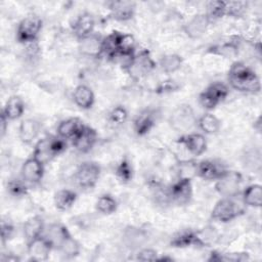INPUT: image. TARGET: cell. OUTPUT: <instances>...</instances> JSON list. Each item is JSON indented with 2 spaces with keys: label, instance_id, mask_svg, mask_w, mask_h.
Segmentation results:
<instances>
[{
  "label": "cell",
  "instance_id": "6da1fadb",
  "mask_svg": "<svg viewBox=\"0 0 262 262\" xmlns=\"http://www.w3.org/2000/svg\"><path fill=\"white\" fill-rule=\"evenodd\" d=\"M228 83L231 88L242 93L255 94L261 90V83L258 75L242 61H234L227 74Z\"/></svg>",
  "mask_w": 262,
  "mask_h": 262
},
{
  "label": "cell",
  "instance_id": "7a4b0ae2",
  "mask_svg": "<svg viewBox=\"0 0 262 262\" xmlns=\"http://www.w3.org/2000/svg\"><path fill=\"white\" fill-rule=\"evenodd\" d=\"M170 126L177 132L191 130L198 123L194 112L189 104L182 103L174 108L169 117Z\"/></svg>",
  "mask_w": 262,
  "mask_h": 262
},
{
  "label": "cell",
  "instance_id": "3957f363",
  "mask_svg": "<svg viewBox=\"0 0 262 262\" xmlns=\"http://www.w3.org/2000/svg\"><path fill=\"white\" fill-rule=\"evenodd\" d=\"M244 213V209L233 198H221L211 212V218L221 223H227Z\"/></svg>",
  "mask_w": 262,
  "mask_h": 262
},
{
  "label": "cell",
  "instance_id": "277c9868",
  "mask_svg": "<svg viewBox=\"0 0 262 262\" xmlns=\"http://www.w3.org/2000/svg\"><path fill=\"white\" fill-rule=\"evenodd\" d=\"M43 21L37 15H28L17 25L16 40L21 44H29L38 40L39 33L42 29Z\"/></svg>",
  "mask_w": 262,
  "mask_h": 262
},
{
  "label": "cell",
  "instance_id": "5b68a950",
  "mask_svg": "<svg viewBox=\"0 0 262 262\" xmlns=\"http://www.w3.org/2000/svg\"><path fill=\"white\" fill-rule=\"evenodd\" d=\"M100 173L101 168L97 163L86 161L79 165L75 174V180L81 188L91 189L98 182Z\"/></svg>",
  "mask_w": 262,
  "mask_h": 262
},
{
  "label": "cell",
  "instance_id": "8992f818",
  "mask_svg": "<svg viewBox=\"0 0 262 262\" xmlns=\"http://www.w3.org/2000/svg\"><path fill=\"white\" fill-rule=\"evenodd\" d=\"M168 201L177 205H187L192 198V182L190 178H178L167 190Z\"/></svg>",
  "mask_w": 262,
  "mask_h": 262
},
{
  "label": "cell",
  "instance_id": "52a82bcc",
  "mask_svg": "<svg viewBox=\"0 0 262 262\" xmlns=\"http://www.w3.org/2000/svg\"><path fill=\"white\" fill-rule=\"evenodd\" d=\"M243 176L239 172L227 170L216 180L215 189L222 198H235L239 193Z\"/></svg>",
  "mask_w": 262,
  "mask_h": 262
},
{
  "label": "cell",
  "instance_id": "ba28073f",
  "mask_svg": "<svg viewBox=\"0 0 262 262\" xmlns=\"http://www.w3.org/2000/svg\"><path fill=\"white\" fill-rule=\"evenodd\" d=\"M156 66L157 63L152 59L149 51L147 49H143L139 53L135 54L130 68L126 72L133 80H139L150 73Z\"/></svg>",
  "mask_w": 262,
  "mask_h": 262
},
{
  "label": "cell",
  "instance_id": "9c48e42d",
  "mask_svg": "<svg viewBox=\"0 0 262 262\" xmlns=\"http://www.w3.org/2000/svg\"><path fill=\"white\" fill-rule=\"evenodd\" d=\"M53 248L52 243L46 235H41L27 244V252L31 261L42 262L49 258Z\"/></svg>",
  "mask_w": 262,
  "mask_h": 262
},
{
  "label": "cell",
  "instance_id": "30bf717a",
  "mask_svg": "<svg viewBox=\"0 0 262 262\" xmlns=\"http://www.w3.org/2000/svg\"><path fill=\"white\" fill-rule=\"evenodd\" d=\"M44 164L35 159L33 156L27 159L21 165V178L29 184H38L44 176Z\"/></svg>",
  "mask_w": 262,
  "mask_h": 262
},
{
  "label": "cell",
  "instance_id": "8fae6325",
  "mask_svg": "<svg viewBox=\"0 0 262 262\" xmlns=\"http://www.w3.org/2000/svg\"><path fill=\"white\" fill-rule=\"evenodd\" d=\"M74 147L82 154L89 152L97 141V132L90 126L84 125L72 139Z\"/></svg>",
  "mask_w": 262,
  "mask_h": 262
},
{
  "label": "cell",
  "instance_id": "7c38bea8",
  "mask_svg": "<svg viewBox=\"0 0 262 262\" xmlns=\"http://www.w3.org/2000/svg\"><path fill=\"white\" fill-rule=\"evenodd\" d=\"M227 170L223 164L215 160H203L196 163V175L207 181H216Z\"/></svg>",
  "mask_w": 262,
  "mask_h": 262
},
{
  "label": "cell",
  "instance_id": "4fadbf2b",
  "mask_svg": "<svg viewBox=\"0 0 262 262\" xmlns=\"http://www.w3.org/2000/svg\"><path fill=\"white\" fill-rule=\"evenodd\" d=\"M176 142L182 145L190 155L195 157L203 155L207 149V140L205 136L200 133L183 134Z\"/></svg>",
  "mask_w": 262,
  "mask_h": 262
},
{
  "label": "cell",
  "instance_id": "5bb4252c",
  "mask_svg": "<svg viewBox=\"0 0 262 262\" xmlns=\"http://www.w3.org/2000/svg\"><path fill=\"white\" fill-rule=\"evenodd\" d=\"M211 21L205 13H198L182 27L184 34L190 39L201 38L208 30Z\"/></svg>",
  "mask_w": 262,
  "mask_h": 262
},
{
  "label": "cell",
  "instance_id": "9a60e30c",
  "mask_svg": "<svg viewBox=\"0 0 262 262\" xmlns=\"http://www.w3.org/2000/svg\"><path fill=\"white\" fill-rule=\"evenodd\" d=\"M156 111L152 108H144L133 120L134 132L138 136H144L156 126Z\"/></svg>",
  "mask_w": 262,
  "mask_h": 262
},
{
  "label": "cell",
  "instance_id": "2e32d148",
  "mask_svg": "<svg viewBox=\"0 0 262 262\" xmlns=\"http://www.w3.org/2000/svg\"><path fill=\"white\" fill-rule=\"evenodd\" d=\"M112 18L118 21H127L133 18L136 4L133 1H111L107 3Z\"/></svg>",
  "mask_w": 262,
  "mask_h": 262
},
{
  "label": "cell",
  "instance_id": "e0dca14e",
  "mask_svg": "<svg viewBox=\"0 0 262 262\" xmlns=\"http://www.w3.org/2000/svg\"><path fill=\"white\" fill-rule=\"evenodd\" d=\"M239 37H233L228 41L216 43L207 48V52L224 58L236 57L239 53Z\"/></svg>",
  "mask_w": 262,
  "mask_h": 262
},
{
  "label": "cell",
  "instance_id": "ac0fdd59",
  "mask_svg": "<svg viewBox=\"0 0 262 262\" xmlns=\"http://www.w3.org/2000/svg\"><path fill=\"white\" fill-rule=\"evenodd\" d=\"M170 246L173 248L204 247L199 230L192 229H183L175 233L170 241Z\"/></svg>",
  "mask_w": 262,
  "mask_h": 262
},
{
  "label": "cell",
  "instance_id": "d6986e66",
  "mask_svg": "<svg viewBox=\"0 0 262 262\" xmlns=\"http://www.w3.org/2000/svg\"><path fill=\"white\" fill-rule=\"evenodd\" d=\"M102 39L100 35L92 33L89 36L79 41V50L80 52L88 57L97 58L103 54L102 51Z\"/></svg>",
  "mask_w": 262,
  "mask_h": 262
},
{
  "label": "cell",
  "instance_id": "ffe728a7",
  "mask_svg": "<svg viewBox=\"0 0 262 262\" xmlns=\"http://www.w3.org/2000/svg\"><path fill=\"white\" fill-rule=\"evenodd\" d=\"M95 27V20L91 13L83 12L78 15L76 20L72 26V31L74 36L80 41L85 37L93 33Z\"/></svg>",
  "mask_w": 262,
  "mask_h": 262
},
{
  "label": "cell",
  "instance_id": "44dd1931",
  "mask_svg": "<svg viewBox=\"0 0 262 262\" xmlns=\"http://www.w3.org/2000/svg\"><path fill=\"white\" fill-rule=\"evenodd\" d=\"M41 124L35 119H25L18 127V137L25 144H31L39 136Z\"/></svg>",
  "mask_w": 262,
  "mask_h": 262
},
{
  "label": "cell",
  "instance_id": "7402d4cb",
  "mask_svg": "<svg viewBox=\"0 0 262 262\" xmlns=\"http://www.w3.org/2000/svg\"><path fill=\"white\" fill-rule=\"evenodd\" d=\"M44 227H45L44 220L39 215H35L27 219V221L24 223V226H23V232H24V237L26 239V244L43 235Z\"/></svg>",
  "mask_w": 262,
  "mask_h": 262
},
{
  "label": "cell",
  "instance_id": "603a6c76",
  "mask_svg": "<svg viewBox=\"0 0 262 262\" xmlns=\"http://www.w3.org/2000/svg\"><path fill=\"white\" fill-rule=\"evenodd\" d=\"M73 99L76 105L82 110H89L95 102V95L87 85H78L73 92Z\"/></svg>",
  "mask_w": 262,
  "mask_h": 262
},
{
  "label": "cell",
  "instance_id": "cb8c5ba5",
  "mask_svg": "<svg viewBox=\"0 0 262 262\" xmlns=\"http://www.w3.org/2000/svg\"><path fill=\"white\" fill-rule=\"evenodd\" d=\"M25 112V103L20 96L12 95L10 96L2 110V113L9 121H14L19 119Z\"/></svg>",
  "mask_w": 262,
  "mask_h": 262
},
{
  "label": "cell",
  "instance_id": "d4e9b609",
  "mask_svg": "<svg viewBox=\"0 0 262 262\" xmlns=\"http://www.w3.org/2000/svg\"><path fill=\"white\" fill-rule=\"evenodd\" d=\"M78 198L77 192H75L72 189H60L58 191L55 192L54 198H53V202H54V206L58 211L64 212L70 210L74 204L76 203Z\"/></svg>",
  "mask_w": 262,
  "mask_h": 262
},
{
  "label": "cell",
  "instance_id": "484cf974",
  "mask_svg": "<svg viewBox=\"0 0 262 262\" xmlns=\"http://www.w3.org/2000/svg\"><path fill=\"white\" fill-rule=\"evenodd\" d=\"M83 123L78 118H69L63 120L57 126V135L67 139H73L79 130L82 128Z\"/></svg>",
  "mask_w": 262,
  "mask_h": 262
},
{
  "label": "cell",
  "instance_id": "4316f807",
  "mask_svg": "<svg viewBox=\"0 0 262 262\" xmlns=\"http://www.w3.org/2000/svg\"><path fill=\"white\" fill-rule=\"evenodd\" d=\"M244 205L259 208L262 205V186L260 184L248 185L242 192Z\"/></svg>",
  "mask_w": 262,
  "mask_h": 262
},
{
  "label": "cell",
  "instance_id": "83f0119b",
  "mask_svg": "<svg viewBox=\"0 0 262 262\" xmlns=\"http://www.w3.org/2000/svg\"><path fill=\"white\" fill-rule=\"evenodd\" d=\"M61 255L67 259H73L79 256L81 248L80 244L72 236V234H68L57 246L56 248Z\"/></svg>",
  "mask_w": 262,
  "mask_h": 262
},
{
  "label": "cell",
  "instance_id": "f1b7e54d",
  "mask_svg": "<svg viewBox=\"0 0 262 262\" xmlns=\"http://www.w3.org/2000/svg\"><path fill=\"white\" fill-rule=\"evenodd\" d=\"M196 125L205 134H215L221 127L220 120L211 113H206L198 119Z\"/></svg>",
  "mask_w": 262,
  "mask_h": 262
},
{
  "label": "cell",
  "instance_id": "f546056e",
  "mask_svg": "<svg viewBox=\"0 0 262 262\" xmlns=\"http://www.w3.org/2000/svg\"><path fill=\"white\" fill-rule=\"evenodd\" d=\"M122 33L114 31L102 39V51L110 59H116L119 49V41Z\"/></svg>",
  "mask_w": 262,
  "mask_h": 262
},
{
  "label": "cell",
  "instance_id": "4dcf8cb0",
  "mask_svg": "<svg viewBox=\"0 0 262 262\" xmlns=\"http://www.w3.org/2000/svg\"><path fill=\"white\" fill-rule=\"evenodd\" d=\"M183 63V58L181 55L176 53L165 54L160 58L159 64L165 74H173L177 72Z\"/></svg>",
  "mask_w": 262,
  "mask_h": 262
},
{
  "label": "cell",
  "instance_id": "1f68e13d",
  "mask_svg": "<svg viewBox=\"0 0 262 262\" xmlns=\"http://www.w3.org/2000/svg\"><path fill=\"white\" fill-rule=\"evenodd\" d=\"M32 156L38 161H40L41 163H43L44 165L48 163L52 158H54L50 149L49 137H44L37 141Z\"/></svg>",
  "mask_w": 262,
  "mask_h": 262
},
{
  "label": "cell",
  "instance_id": "d6a6232c",
  "mask_svg": "<svg viewBox=\"0 0 262 262\" xmlns=\"http://www.w3.org/2000/svg\"><path fill=\"white\" fill-rule=\"evenodd\" d=\"M205 14L208 16L211 23L222 18L226 15V1H209L206 5Z\"/></svg>",
  "mask_w": 262,
  "mask_h": 262
},
{
  "label": "cell",
  "instance_id": "836d02e7",
  "mask_svg": "<svg viewBox=\"0 0 262 262\" xmlns=\"http://www.w3.org/2000/svg\"><path fill=\"white\" fill-rule=\"evenodd\" d=\"M250 260L249 253L247 252H230L218 253L212 252L208 261H226V262H244Z\"/></svg>",
  "mask_w": 262,
  "mask_h": 262
},
{
  "label": "cell",
  "instance_id": "e575fe53",
  "mask_svg": "<svg viewBox=\"0 0 262 262\" xmlns=\"http://www.w3.org/2000/svg\"><path fill=\"white\" fill-rule=\"evenodd\" d=\"M95 208L99 213L103 215H111L117 210L118 203L111 194H102L97 199Z\"/></svg>",
  "mask_w": 262,
  "mask_h": 262
},
{
  "label": "cell",
  "instance_id": "d590c367",
  "mask_svg": "<svg viewBox=\"0 0 262 262\" xmlns=\"http://www.w3.org/2000/svg\"><path fill=\"white\" fill-rule=\"evenodd\" d=\"M116 176L124 183L130 182L133 178V168L130 161L127 158L121 160L115 170Z\"/></svg>",
  "mask_w": 262,
  "mask_h": 262
},
{
  "label": "cell",
  "instance_id": "8d00e7d4",
  "mask_svg": "<svg viewBox=\"0 0 262 262\" xmlns=\"http://www.w3.org/2000/svg\"><path fill=\"white\" fill-rule=\"evenodd\" d=\"M136 40L131 34H123L120 37L118 54H133L135 53Z\"/></svg>",
  "mask_w": 262,
  "mask_h": 262
},
{
  "label": "cell",
  "instance_id": "74e56055",
  "mask_svg": "<svg viewBox=\"0 0 262 262\" xmlns=\"http://www.w3.org/2000/svg\"><path fill=\"white\" fill-rule=\"evenodd\" d=\"M7 190L12 196H15V198L25 196L28 193L27 182L23 178L11 179L7 183Z\"/></svg>",
  "mask_w": 262,
  "mask_h": 262
},
{
  "label": "cell",
  "instance_id": "f35d334b",
  "mask_svg": "<svg viewBox=\"0 0 262 262\" xmlns=\"http://www.w3.org/2000/svg\"><path fill=\"white\" fill-rule=\"evenodd\" d=\"M178 178H192L196 175V163L192 160H184L178 162Z\"/></svg>",
  "mask_w": 262,
  "mask_h": 262
},
{
  "label": "cell",
  "instance_id": "ab89813d",
  "mask_svg": "<svg viewBox=\"0 0 262 262\" xmlns=\"http://www.w3.org/2000/svg\"><path fill=\"white\" fill-rule=\"evenodd\" d=\"M206 90H208L219 102H222L229 94V88L226 84L221 82H214L210 84Z\"/></svg>",
  "mask_w": 262,
  "mask_h": 262
},
{
  "label": "cell",
  "instance_id": "60d3db41",
  "mask_svg": "<svg viewBox=\"0 0 262 262\" xmlns=\"http://www.w3.org/2000/svg\"><path fill=\"white\" fill-rule=\"evenodd\" d=\"M247 9V3L244 1H228L226 2V15L230 17H241Z\"/></svg>",
  "mask_w": 262,
  "mask_h": 262
},
{
  "label": "cell",
  "instance_id": "b9f144b4",
  "mask_svg": "<svg viewBox=\"0 0 262 262\" xmlns=\"http://www.w3.org/2000/svg\"><path fill=\"white\" fill-rule=\"evenodd\" d=\"M108 119L115 125H122L128 119V111L123 105H117L110 112Z\"/></svg>",
  "mask_w": 262,
  "mask_h": 262
},
{
  "label": "cell",
  "instance_id": "7bdbcfd3",
  "mask_svg": "<svg viewBox=\"0 0 262 262\" xmlns=\"http://www.w3.org/2000/svg\"><path fill=\"white\" fill-rule=\"evenodd\" d=\"M49 145L53 157L62 154L67 149V141L64 138L56 135L49 137Z\"/></svg>",
  "mask_w": 262,
  "mask_h": 262
},
{
  "label": "cell",
  "instance_id": "ee69618b",
  "mask_svg": "<svg viewBox=\"0 0 262 262\" xmlns=\"http://www.w3.org/2000/svg\"><path fill=\"white\" fill-rule=\"evenodd\" d=\"M199 102L200 104L208 110V111H211V110H214L220 102L208 91V90H204L203 92L200 93L199 95Z\"/></svg>",
  "mask_w": 262,
  "mask_h": 262
},
{
  "label": "cell",
  "instance_id": "f6af8a7d",
  "mask_svg": "<svg viewBox=\"0 0 262 262\" xmlns=\"http://www.w3.org/2000/svg\"><path fill=\"white\" fill-rule=\"evenodd\" d=\"M14 225L9 218H3L1 221V243L4 246L13 235Z\"/></svg>",
  "mask_w": 262,
  "mask_h": 262
},
{
  "label": "cell",
  "instance_id": "bcb514c9",
  "mask_svg": "<svg viewBox=\"0 0 262 262\" xmlns=\"http://www.w3.org/2000/svg\"><path fill=\"white\" fill-rule=\"evenodd\" d=\"M179 88L180 86L174 80H165L158 84V86L155 89V92L158 94L170 93V92L177 91Z\"/></svg>",
  "mask_w": 262,
  "mask_h": 262
},
{
  "label": "cell",
  "instance_id": "7dc6e473",
  "mask_svg": "<svg viewBox=\"0 0 262 262\" xmlns=\"http://www.w3.org/2000/svg\"><path fill=\"white\" fill-rule=\"evenodd\" d=\"M125 237L128 242H131V244L136 245L139 243H141V241L144 237L143 232L139 229V228H135V227H129L125 230Z\"/></svg>",
  "mask_w": 262,
  "mask_h": 262
},
{
  "label": "cell",
  "instance_id": "c3c4849f",
  "mask_svg": "<svg viewBox=\"0 0 262 262\" xmlns=\"http://www.w3.org/2000/svg\"><path fill=\"white\" fill-rule=\"evenodd\" d=\"M158 258V252L150 248L141 249L136 254V259L139 261H157Z\"/></svg>",
  "mask_w": 262,
  "mask_h": 262
},
{
  "label": "cell",
  "instance_id": "681fc988",
  "mask_svg": "<svg viewBox=\"0 0 262 262\" xmlns=\"http://www.w3.org/2000/svg\"><path fill=\"white\" fill-rule=\"evenodd\" d=\"M8 119L5 117V115L1 112V116H0V134L1 137L3 138L4 135L6 134L7 128H8Z\"/></svg>",
  "mask_w": 262,
  "mask_h": 262
}]
</instances>
